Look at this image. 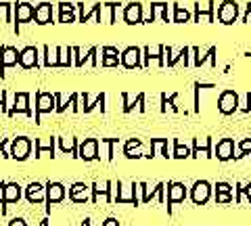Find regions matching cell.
Wrapping results in <instances>:
<instances>
[{
  "mask_svg": "<svg viewBox=\"0 0 251 226\" xmlns=\"http://www.w3.org/2000/svg\"><path fill=\"white\" fill-rule=\"evenodd\" d=\"M230 201H232V193L216 191V203H230Z\"/></svg>",
  "mask_w": 251,
  "mask_h": 226,
  "instance_id": "cell-40",
  "label": "cell"
},
{
  "mask_svg": "<svg viewBox=\"0 0 251 226\" xmlns=\"http://www.w3.org/2000/svg\"><path fill=\"white\" fill-rule=\"evenodd\" d=\"M57 111V99L54 92H36V113H34V124L42 122L44 113H54Z\"/></svg>",
  "mask_w": 251,
  "mask_h": 226,
  "instance_id": "cell-1",
  "label": "cell"
},
{
  "mask_svg": "<svg viewBox=\"0 0 251 226\" xmlns=\"http://www.w3.org/2000/svg\"><path fill=\"white\" fill-rule=\"evenodd\" d=\"M188 21H193V13L178 2L172 4V23H188Z\"/></svg>",
  "mask_w": 251,
  "mask_h": 226,
  "instance_id": "cell-31",
  "label": "cell"
},
{
  "mask_svg": "<svg viewBox=\"0 0 251 226\" xmlns=\"http://www.w3.org/2000/svg\"><path fill=\"white\" fill-rule=\"evenodd\" d=\"M40 226H49V218H42V222H40Z\"/></svg>",
  "mask_w": 251,
  "mask_h": 226,
  "instance_id": "cell-47",
  "label": "cell"
},
{
  "mask_svg": "<svg viewBox=\"0 0 251 226\" xmlns=\"http://www.w3.org/2000/svg\"><path fill=\"white\" fill-rule=\"evenodd\" d=\"M92 189L86 182H74L72 186H69V199L74 201V203H88V201H92V197H90V193Z\"/></svg>",
  "mask_w": 251,
  "mask_h": 226,
  "instance_id": "cell-20",
  "label": "cell"
},
{
  "mask_svg": "<svg viewBox=\"0 0 251 226\" xmlns=\"http://www.w3.org/2000/svg\"><path fill=\"white\" fill-rule=\"evenodd\" d=\"M124 23L128 25H138V23L145 21V15H143V4L140 2H130L124 6Z\"/></svg>",
  "mask_w": 251,
  "mask_h": 226,
  "instance_id": "cell-18",
  "label": "cell"
},
{
  "mask_svg": "<svg viewBox=\"0 0 251 226\" xmlns=\"http://www.w3.org/2000/svg\"><path fill=\"white\" fill-rule=\"evenodd\" d=\"M34 13H36V6L29 4V2H17L15 4V9H13V29H15V34L19 36L23 23L34 21Z\"/></svg>",
  "mask_w": 251,
  "mask_h": 226,
  "instance_id": "cell-3",
  "label": "cell"
},
{
  "mask_svg": "<svg viewBox=\"0 0 251 226\" xmlns=\"http://www.w3.org/2000/svg\"><path fill=\"white\" fill-rule=\"evenodd\" d=\"M243 111H251V92H249V95H247V107H245V109H243Z\"/></svg>",
  "mask_w": 251,
  "mask_h": 226,
  "instance_id": "cell-45",
  "label": "cell"
},
{
  "mask_svg": "<svg viewBox=\"0 0 251 226\" xmlns=\"http://www.w3.org/2000/svg\"><path fill=\"white\" fill-rule=\"evenodd\" d=\"M13 9L11 2H0V21L2 23H13Z\"/></svg>",
  "mask_w": 251,
  "mask_h": 226,
  "instance_id": "cell-36",
  "label": "cell"
},
{
  "mask_svg": "<svg viewBox=\"0 0 251 226\" xmlns=\"http://www.w3.org/2000/svg\"><path fill=\"white\" fill-rule=\"evenodd\" d=\"M59 67H74V46H59Z\"/></svg>",
  "mask_w": 251,
  "mask_h": 226,
  "instance_id": "cell-35",
  "label": "cell"
},
{
  "mask_svg": "<svg viewBox=\"0 0 251 226\" xmlns=\"http://www.w3.org/2000/svg\"><path fill=\"white\" fill-rule=\"evenodd\" d=\"M172 4L168 6L166 2H153L151 4V21H172V15H170Z\"/></svg>",
  "mask_w": 251,
  "mask_h": 226,
  "instance_id": "cell-29",
  "label": "cell"
},
{
  "mask_svg": "<svg viewBox=\"0 0 251 226\" xmlns=\"http://www.w3.org/2000/svg\"><path fill=\"white\" fill-rule=\"evenodd\" d=\"M193 21L197 23H214L216 21V2H205L201 4L197 2L195 4V15H193Z\"/></svg>",
  "mask_w": 251,
  "mask_h": 226,
  "instance_id": "cell-17",
  "label": "cell"
},
{
  "mask_svg": "<svg viewBox=\"0 0 251 226\" xmlns=\"http://www.w3.org/2000/svg\"><path fill=\"white\" fill-rule=\"evenodd\" d=\"M31 149H34V140L29 136H15L11 140V159L25 161V159H29Z\"/></svg>",
  "mask_w": 251,
  "mask_h": 226,
  "instance_id": "cell-4",
  "label": "cell"
},
{
  "mask_svg": "<svg viewBox=\"0 0 251 226\" xmlns=\"http://www.w3.org/2000/svg\"><path fill=\"white\" fill-rule=\"evenodd\" d=\"M42 67H59V46L44 44L42 46Z\"/></svg>",
  "mask_w": 251,
  "mask_h": 226,
  "instance_id": "cell-28",
  "label": "cell"
},
{
  "mask_svg": "<svg viewBox=\"0 0 251 226\" xmlns=\"http://www.w3.org/2000/svg\"><path fill=\"white\" fill-rule=\"evenodd\" d=\"M100 143L107 147V161H113L115 157V145H117V138H100Z\"/></svg>",
  "mask_w": 251,
  "mask_h": 226,
  "instance_id": "cell-37",
  "label": "cell"
},
{
  "mask_svg": "<svg viewBox=\"0 0 251 226\" xmlns=\"http://www.w3.org/2000/svg\"><path fill=\"white\" fill-rule=\"evenodd\" d=\"M138 193H140V182H130L128 186H126L122 180H117V195L113 197V201H115V203L138 205L140 203Z\"/></svg>",
  "mask_w": 251,
  "mask_h": 226,
  "instance_id": "cell-2",
  "label": "cell"
},
{
  "mask_svg": "<svg viewBox=\"0 0 251 226\" xmlns=\"http://www.w3.org/2000/svg\"><path fill=\"white\" fill-rule=\"evenodd\" d=\"M172 157H174V159H188V157H193V149H191V147H186V145H182V140L174 138Z\"/></svg>",
  "mask_w": 251,
  "mask_h": 226,
  "instance_id": "cell-34",
  "label": "cell"
},
{
  "mask_svg": "<svg viewBox=\"0 0 251 226\" xmlns=\"http://www.w3.org/2000/svg\"><path fill=\"white\" fill-rule=\"evenodd\" d=\"M0 157L11 159V140L9 138H0Z\"/></svg>",
  "mask_w": 251,
  "mask_h": 226,
  "instance_id": "cell-39",
  "label": "cell"
},
{
  "mask_svg": "<svg viewBox=\"0 0 251 226\" xmlns=\"http://www.w3.org/2000/svg\"><path fill=\"white\" fill-rule=\"evenodd\" d=\"M67 195H69V191L63 182H59V180L46 182V212L50 214V205H57L61 201H65Z\"/></svg>",
  "mask_w": 251,
  "mask_h": 226,
  "instance_id": "cell-5",
  "label": "cell"
},
{
  "mask_svg": "<svg viewBox=\"0 0 251 226\" xmlns=\"http://www.w3.org/2000/svg\"><path fill=\"white\" fill-rule=\"evenodd\" d=\"M111 186H113L111 180H105L103 184H100V182H92L90 184V189H92V203H97L99 197H103L107 203H111V201H113V197H111L113 189H111Z\"/></svg>",
  "mask_w": 251,
  "mask_h": 226,
  "instance_id": "cell-24",
  "label": "cell"
},
{
  "mask_svg": "<svg viewBox=\"0 0 251 226\" xmlns=\"http://www.w3.org/2000/svg\"><path fill=\"white\" fill-rule=\"evenodd\" d=\"M103 226H120V222H117V218H107Z\"/></svg>",
  "mask_w": 251,
  "mask_h": 226,
  "instance_id": "cell-43",
  "label": "cell"
},
{
  "mask_svg": "<svg viewBox=\"0 0 251 226\" xmlns=\"http://www.w3.org/2000/svg\"><path fill=\"white\" fill-rule=\"evenodd\" d=\"M4 189H6V182H0V205L4 201Z\"/></svg>",
  "mask_w": 251,
  "mask_h": 226,
  "instance_id": "cell-44",
  "label": "cell"
},
{
  "mask_svg": "<svg viewBox=\"0 0 251 226\" xmlns=\"http://www.w3.org/2000/svg\"><path fill=\"white\" fill-rule=\"evenodd\" d=\"M237 19H239V4L234 0H224L218 6V21L222 25H232Z\"/></svg>",
  "mask_w": 251,
  "mask_h": 226,
  "instance_id": "cell-8",
  "label": "cell"
},
{
  "mask_svg": "<svg viewBox=\"0 0 251 226\" xmlns=\"http://www.w3.org/2000/svg\"><path fill=\"white\" fill-rule=\"evenodd\" d=\"M100 65L103 67L122 65V50L115 49V46H103V49H100Z\"/></svg>",
  "mask_w": 251,
  "mask_h": 226,
  "instance_id": "cell-22",
  "label": "cell"
},
{
  "mask_svg": "<svg viewBox=\"0 0 251 226\" xmlns=\"http://www.w3.org/2000/svg\"><path fill=\"white\" fill-rule=\"evenodd\" d=\"M80 226H92V224H90V218H86V220H84Z\"/></svg>",
  "mask_w": 251,
  "mask_h": 226,
  "instance_id": "cell-46",
  "label": "cell"
},
{
  "mask_svg": "<svg viewBox=\"0 0 251 226\" xmlns=\"http://www.w3.org/2000/svg\"><path fill=\"white\" fill-rule=\"evenodd\" d=\"M19 52L21 50H17L15 46H9V44L0 46V77H4L9 67L19 65Z\"/></svg>",
  "mask_w": 251,
  "mask_h": 226,
  "instance_id": "cell-7",
  "label": "cell"
},
{
  "mask_svg": "<svg viewBox=\"0 0 251 226\" xmlns=\"http://www.w3.org/2000/svg\"><path fill=\"white\" fill-rule=\"evenodd\" d=\"M29 99H31L29 92H15V95H13V103H11V111H9V118H13V115H17V113H23V115H27V118H31L34 113H31Z\"/></svg>",
  "mask_w": 251,
  "mask_h": 226,
  "instance_id": "cell-9",
  "label": "cell"
},
{
  "mask_svg": "<svg viewBox=\"0 0 251 226\" xmlns=\"http://www.w3.org/2000/svg\"><path fill=\"white\" fill-rule=\"evenodd\" d=\"M99 149H100V140L99 138H84L80 143V147H77V159L97 161V159H100Z\"/></svg>",
  "mask_w": 251,
  "mask_h": 226,
  "instance_id": "cell-6",
  "label": "cell"
},
{
  "mask_svg": "<svg viewBox=\"0 0 251 226\" xmlns=\"http://www.w3.org/2000/svg\"><path fill=\"white\" fill-rule=\"evenodd\" d=\"M166 189H168V214H170L172 205H174V203H184V199L188 197V193H186L184 182H176V180L168 182Z\"/></svg>",
  "mask_w": 251,
  "mask_h": 226,
  "instance_id": "cell-13",
  "label": "cell"
},
{
  "mask_svg": "<svg viewBox=\"0 0 251 226\" xmlns=\"http://www.w3.org/2000/svg\"><path fill=\"white\" fill-rule=\"evenodd\" d=\"M9 226H27V222H25V218H13Z\"/></svg>",
  "mask_w": 251,
  "mask_h": 226,
  "instance_id": "cell-42",
  "label": "cell"
},
{
  "mask_svg": "<svg viewBox=\"0 0 251 226\" xmlns=\"http://www.w3.org/2000/svg\"><path fill=\"white\" fill-rule=\"evenodd\" d=\"M25 199H27V203L31 205H40V203H46V184L42 182H29L25 186Z\"/></svg>",
  "mask_w": 251,
  "mask_h": 226,
  "instance_id": "cell-16",
  "label": "cell"
},
{
  "mask_svg": "<svg viewBox=\"0 0 251 226\" xmlns=\"http://www.w3.org/2000/svg\"><path fill=\"white\" fill-rule=\"evenodd\" d=\"M122 99H124V113H130L134 107L138 109V111H145V95H136L134 100H132L128 92H124Z\"/></svg>",
  "mask_w": 251,
  "mask_h": 226,
  "instance_id": "cell-32",
  "label": "cell"
},
{
  "mask_svg": "<svg viewBox=\"0 0 251 226\" xmlns=\"http://www.w3.org/2000/svg\"><path fill=\"white\" fill-rule=\"evenodd\" d=\"M237 149H239L237 157H245V155H249V157H251V138H243L241 143L237 145Z\"/></svg>",
  "mask_w": 251,
  "mask_h": 226,
  "instance_id": "cell-38",
  "label": "cell"
},
{
  "mask_svg": "<svg viewBox=\"0 0 251 226\" xmlns=\"http://www.w3.org/2000/svg\"><path fill=\"white\" fill-rule=\"evenodd\" d=\"M143 147V143H140L138 138H130L128 143L124 145V155L128 159H136V157H145V153H140L138 149Z\"/></svg>",
  "mask_w": 251,
  "mask_h": 226,
  "instance_id": "cell-33",
  "label": "cell"
},
{
  "mask_svg": "<svg viewBox=\"0 0 251 226\" xmlns=\"http://www.w3.org/2000/svg\"><path fill=\"white\" fill-rule=\"evenodd\" d=\"M214 189H216V191H226V193H232V184H228V182H216Z\"/></svg>",
  "mask_w": 251,
  "mask_h": 226,
  "instance_id": "cell-41",
  "label": "cell"
},
{
  "mask_svg": "<svg viewBox=\"0 0 251 226\" xmlns=\"http://www.w3.org/2000/svg\"><path fill=\"white\" fill-rule=\"evenodd\" d=\"M211 191H214V186H211L207 180H197L193 184L191 189V199L195 205H205L209 197H211Z\"/></svg>",
  "mask_w": 251,
  "mask_h": 226,
  "instance_id": "cell-12",
  "label": "cell"
},
{
  "mask_svg": "<svg viewBox=\"0 0 251 226\" xmlns=\"http://www.w3.org/2000/svg\"><path fill=\"white\" fill-rule=\"evenodd\" d=\"M163 191H166V184L163 182H157L155 189H149L147 182H140V193H143L140 201H143V203H149L151 199H159V203H166V199H163Z\"/></svg>",
  "mask_w": 251,
  "mask_h": 226,
  "instance_id": "cell-23",
  "label": "cell"
},
{
  "mask_svg": "<svg viewBox=\"0 0 251 226\" xmlns=\"http://www.w3.org/2000/svg\"><path fill=\"white\" fill-rule=\"evenodd\" d=\"M239 109V95L234 90H224L218 99V111L224 115H232Z\"/></svg>",
  "mask_w": 251,
  "mask_h": 226,
  "instance_id": "cell-11",
  "label": "cell"
},
{
  "mask_svg": "<svg viewBox=\"0 0 251 226\" xmlns=\"http://www.w3.org/2000/svg\"><path fill=\"white\" fill-rule=\"evenodd\" d=\"M77 147H80V143H77L75 136H59V149H61V153L72 155V157H77Z\"/></svg>",
  "mask_w": 251,
  "mask_h": 226,
  "instance_id": "cell-30",
  "label": "cell"
},
{
  "mask_svg": "<svg viewBox=\"0 0 251 226\" xmlns=\"http://www.w3.org/2000/svg\"><path fill=\"white\" fill-rule=\"evenodd\" d=\"M34 21L38 25H49V23H57L54 21V9L50 2H40L36 4V13H34Z\"/></svg>",
  "mask_w": 251,
  "mask_h": 226,
  "instance_id": "cell-21",
  "label": "cell"
},
{
  "mask_svg": "<svg viewBox=\"0 0 251 226\" xmlns=\"http://www.w3.org/2000/svg\"><path fill=\"white\" fill-rule=\"evenodd\" d=\"M77 4L72 2H59V13H57V23H75L77 21Z\"/></svg>",
  "mask_w": 251,
  "mask_h": 226,
  "instance_id": "cell-26",
  "label": "cell"
},
{
  "mask_svg": "<svg viewBox=\"0 0 251 226\" xmlns=\"http://www.w3.org/2000/svg\"><path fill=\"white\" fill-rule=\"evenodd\" d=\"M122 67L126 69H138L143 67V49L138 46H128L122 50Z\"/></svg>",
  "mask_w": 251,
  "mask_h": 226,
  "instance_id": "cell-14",
  "label": "cell"
},
{
  "mask_svg": "<svg viewBox=\"0 0 251 226\" xmlns=\"http://www.w3.org/2000/svg\"><path fill=\"white\" fill-rule=\"evenodd\" d=\"M19 67L21 69H40V50L36 46H25L19 52Z\"/></svg>",
  "mask_w": 251,
  "mask_h": 226,
  "instance_id": "cell-10",
  "label": "cell"
},
{
  "mask_svg": "<svg viewBox=\"0 0 251 226\" xmlns=\"http://www.w3.org/2000/svg\"><path fill=\"white\" fill-rule=\"evenodd\" d=\"M59 138H54V136H40V138H36L34 140V157H42V153H50V157H54V143H57Z\"/></svg>",
  "mask_w": 251,
  "mask_h": 226,
  "instance_id": "cell-25",
  "label": "cell"
},
{
  "mask_svg": "<svg viewBox=\"0 0 251 226\" xmlns=\"http://www.w3.org/2000/svg\"><path fill=\"white\" fill-rule=\"evenodd\" d=\"M25 189H21L19 182H6V189H4V201L2 205H0V214L6 216V207H9L11 203H19V199L23 197V193Z\"/></svg>",
  "mask_w": 251,
  "mask_h": 226,
  "instance_id": "cell-15",
  "label": "cell"
},
{
  "mask_svg": "<svg viewBox=\"0 0 251 226\" xmlns=\"http://www.w3.org/2000/svg\"><path fill=\"white\" fill-rule=\"evenodd\" d=\"M214 157V151H211V138L203 136V138H195L193 140V157Z\"/></svg>",
  "mask_w": 251,
  "mask_h": 226,
  "instance_id": "cell-27",
  "label": "cell"
},
{
  "mask_svg": "<svg viewBox=\"0 0 251 226\" xmlns=\"http://www.w3.org/2000/svg\"><path fill=\"white\" fill-rule=\"evenodd\" d=\"M234 149H237V145H234L232 138H222L214 149V157H218L220 161H230V159L237 157V155H234Z\"/></svg>",
  "mask_w": 251,
  "mask_h": 226,
  "instance_id": "cell-19",
  "label": "cell"
}]
</instances>
